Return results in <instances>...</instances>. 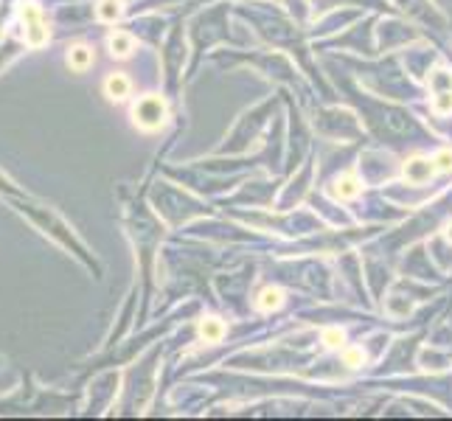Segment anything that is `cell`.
I'll return each instance as SVG.
<instances>
[{"mask_svg": "<svg viewBox=\"0 0 452 421\" xmlns=\"http://www.w3.org/2000/svg\"><path fill=\"white\" fill-rule=\"evenodd\" d=\"M169 118V104L158 93H146L132 104V124L143 132H158Z\"/></svg>", "mask_w": 452, "mask_h": 421, "instance_id": "obj_1", "label": "cell"}, {"mask_svg": "<svg viewBox=\"0 0 452 421\" xmlns=\"http://www.w3.org/2000/svg\"><path fill=\"white\" fill-rule=\"evenodd\" d=\"M20 17H23V37H26V42L31 48L45 45L48 37H51V31H48V20H45L42 9L34 6V3H26L23 12H20Z\"/></svg>", "mask_w": 452, "mask_h": 421, "instance_id": "obj_2", "label": "cell"}, {"mask_svg": "<svg viewBox=\"0 0 452 421\" xmlns=\"http://www.w3.org/2000/svg\"><path fill=\"white\" fill-rule=\"evenodd\" d=\"M402 177H405L407 185H427V183L435 177V163H433V158H424V155L407 158L405 166H402Z\"/></svg>", "mask_w": 452, "mask_h": 421, "instance_id": "obj_3", "label": "cell"}, {"mask_svg": "<svg viewBox=\"0 0 452 421\" xmlns=\"http://www.w3.org/2000/svg\"><path fill=\"white\" fill-rule=\"evenodd\" d=\"M360 191H362V180L357 177V172H346V174L334 177L329 185V197L334 202H351L360 197Z\"/></svg>", "mask_w": 452, "mask_h": 421, "instance_id": "obj_4", "label": "cell"}, {"mask_svg": "<svg viewBox=\"0 0 452 421\" xmlns=\"http://www.w3.org/2000/svg\"><path fill=\"white\" fill-rule=\"evenodd\" d=\"M284 304H286V292L281 287H273V284L264 287V290H259V295H256V309L264 312V315L278 312Z\"/></svg>", "mask_w": 452, "mask_h": 421, "instance_id": "obj_5", "label": "cell"}, {"mask_svg": "<svg viewBox=\"0 0 452 421\" xmlns=\"http://www.w3.org/2000/svg\"><path fill=\"white\" fill-rule=\"evenodd\" d=\"M107 48H110V53H113L115 59H127V56H132V51H135V37H132L129 31H113V34L107 37Z\"/></svg>", "mask_w": 452, "mask_h": 421, "instance_id": "obj_6", "label": "cell"}, {"mask_svg": "<svg viewBox=\"0 0 452 421\" xmlns=\"http://www.w3.org/2000/svg\"><path fill=\"white\" fill-rule=\"evenodd\" d=\"M132 93V82L124 76V74H110L104 79V96L110 101H124L127 96Z\"/></svg>", "mask_w": 452, "mask_h": 421, "instance_id": "obj_7", "label": "cell"}, {"mask_svg": "<svg viewBox=\"0 0 452 421\" xmlns=\"http://www.w3.org/2000/svg\"><path fill=\"white\" fill-rule=\"evenodd\" d=\"M65 62H67L70 70H76V74H85V70L93 65V48H88V45H73V48H67Z\"/></svg>", "mask_w": 452, "mask_h": 421, "instance_id": "obj_8", "label": "cell"}, {"mask_svg": "<svg viewBox=\"0 0 452 421\" xmlns=\"http://www.w3.org/2000/svg\"><path fill=\"white\" fill-rule=\"evenodd\" d=\"M200 340L202 342H222V337L228 334V326H225V320H219V317H202L200 320Z\"/></svg>", "mask_w": 452, "mask_h": 421, "instance_id": "obj_9", "label": "cell"}, {"mask_svg": "<svg viewBox=\"0 0 452 421\" xmlns=\"http://www.w3.org/2000/svg\"><path fill=\"white\" fill-rule=\"evenodd\" d=\"M96 17L102 23H107V26H115L124 17V0H99Z\"/></svg>", "mask_w": 452, "mask_h": 421, "instance_id": "obj_10", "label": "cell"}, {"mask_svg": "<svg viewBox=\"0 0 452 421\" xmlns=\"http://www.w3.org/2000/svg\"><path fill=\"white\" fill-rule=\"evenodd\" d=\"M427 85H430L433 93L452 90V70H446V67H435L433 74H430V79H427Z\"/></svg>", "mask_w": 452, "mask_h": 421, "instance_id": "obj_11", "label": "cell"}, {"mask_svg": "<svg viewBox=\"0 0 452 421\" xmlns=\"http://www.w3.org/2000/svg\"><path fill=\"white\" fill-rule=\"evenodd\" d=\"M340 357H343V365H346V368H362L365 360H368V354H365L360 345H346Z\"/></svg>", "mask_w": 452, "mask_h": 421, "instance_id": "obj_12", "label": "cell"}, {"mask_svg": "<svg viewBox=\"0 0 452 421\" xmlns=\"http://www.w3.org/2000/svg\"><path fill=\"white\" fill-rule=\"evenodd\" d=\"M430 110H433L435 115H452V90H441V93H433Z\"/></svg>", "mask_w": 452, "mask_h": 421, "instance_id": "obj_13", "label": "cell"}, {"mask_svg": "<svg viewBox=\"0 0 452 421\" xmlns=\"http://www.w3.org/2000/svg\"><path fill=\"white\" fill-rule=\"evenodd\" d=\"M321 342H323L326 348H343V342H346V331H343L340 326H329V329H323Z\"/></svg>", "mask_w": 452, "mask_h": 421, "instance_id": "obj_14", "label": "cell"}, {"mask_svg": "<svg viewBox=\"0 0 452 421\" xmlns=\"http://www.w3.org/2000/svg\"><path fill=\"white\" fill-rule=\"evenodd\" d=\"M433 163H435V172H441V174L452 172V149H438L433 155Z\"/></svg>", "mask_w": 452, "mask_h": 421, "instance_id": "obj_15", "label": "cell"}, {"mask_svg": "<svg viewBox=\"0 0 452 421\" xmlns=\"http://www.w3.org/2000/svg\"><path fill=\"white\" fill-rule=\"evenodd\" d=\"M444 239H446V242H449V245H452V222H449V225H446V228H444Z\"/></svg>", "mask_w": 452, "mask_h": 421, "instance_id": "obj_16", "label": "cell"}]
</instances>
